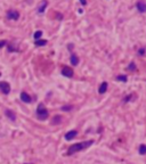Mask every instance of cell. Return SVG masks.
<instances>
[{"instance_id": "6da1fadb", "label": "cell", "mask_w": 146, "mask_h": 164, "mask_svg": "<svg viewBox=\"0 0 146 164\" xmlns=\"http://www.w3.org/2000/svg\"><path fill=\"white\" fill-rule=\"evenodd\" d=\"M92 144H94V140H87V141H81V143L74 144V145H72V146L69 147L66 155L70 156V155H73V154H75V153H78V152H81V150H83V149L90 147Z\"/></svg>"}, {"instance_id": "4fadbf2b", "label": "cell", "mask_w": 146, "mask_h": 164, "mask_svg": "<svg viewBox=\"0 0 146 164\" xmlns=\"http://www.w3.org/2000/svg\"><path fill=\"white\" fill-rule=\"evenodd\" d=\"M63 121V117L61 116V115H56V116L53 117V124H60V123H62Z\"/></svg>"}, {"instance_id": "52a82bcc", "label": "cell", "mask_w": 146, "mask_h": 164, "mask_svg": "<svg viewBox=\"0 0 146 164\" xmlns=\"http://www.w3.org/2000/svg\"><path fill=\"white\" fill-rule=\"evenodd\" d=\"M77 134H78L77 130H71V131H69V132H66L65 133V139L67 141H70V140H72L73 138L77 137Z\"/></svg>"}, {"instance_id": "7a4b0ae2", "label": "cell", "mask_w": 146, "mask_h": 164, "mask_svg": "<svg viewBox=\"0 0 146 164\" xmlns=\"http://www.w3.org/2000/svg\"><path fill=\"white\" fill-rule=\"evenodd\" d=\"M37 116H38L39 120H46L48 117V110L42 103H40V104L38 105V108H37Z\"/></svg>"}, {"instance_id": "603a6c76", "label": "cell", "mask_w": 146, "mask_h": 164, "mask_svg": "<svg viewBox=\"0 0 146 164\" xmlns=\"http://www.w3.org/2000/svg\"><path fill=\"white\" fill-rule=\"evenodd\" d=\"M80 2L82 3L83 6H84V5H87V1H86V0H80Z\"/></svg>"}, {"instance_id": "8fae6325", "label": "cell", "mask_w": 146, "mask_h": 164, "mask_svg": "<svg viewBox=\"0 0 146 164\" xmlns=\"http://www.w3.org/2000/svg\"><path fill=\"white\" fill-rule=\"evenodd\" d=\"M21 100H23L24 103H31V100H32V99H31V97H30V95H27L26 92H22L21 93Z\"/></svg>"}, {"instance_id": "d4e9b609", "label": "cell", "mask_w": 146, "mask_h": 164, "mask_svg": "<svg viewBox=\"0 0 146 164\" xmlns=\"http://www.w3.org/2000/svg\"><path fill=\"white\" fill-rule=\"evenodd\" d=\"M0 75H1V73H0Z\"/></svg>"}, {"instance_id": "e0dca14e", "label": "cell", "mask_w": 146, "mask_h": 164, "mask_svg": "<svg viewBox=\"0 0 146 164\" xmlns=\"http://www.w3.org/2000/svg\"><path fill=\"white\" fill-rule=\"evenodd\" d=\"M41 36H42V32L41 31H37L36 33H34V36H33V38L36 40H39L40 38H41Z\"/></svg>"}, {"instance_id": "9a60e30c", "label": "cell", "mask_w": 146, "mask_h": 164, "mask_svg": "<svg viewBox=\"0 0 146 164\" xmlns=\"http://www.w3.org/2000/svg\"><path fill=\"white\" fill-rule=\"evenodd\" d=\"M47 45V40H36V46L38 47H41V46H46Z\"/></svg>"}, {"instance_id": "5bb4252c", "label": "cell", "mask_w": 146, "mask_h": 164, "mask_svg": "<svg viewBox=\"0 0 146 164\" xmlns=\"http://www.w3.org/2000/svg\"><path fill=\"white\" fill-rule=\"evenodd\" d=\"M138 152H139L140 155H145V154H146V145H145V144H142V145H140Z\"/></svg>"}, {"instance_id": "9c48e42d", "label": "cell", "mask_w": 146, "mask_h": 164, "mask_svg": "<svg viewBox=\"0 0 146 164\" xmlns=\"http://www.w3.org/2000/svg\"><path fill=\"white\" fill-rule=\"evenodd\" d=\"M5 114H6L7 117H9V119L12 120L13 122H14V121L16 120V114L14 113L12 109H6V110H5Z\"/></svg>"}, {"instance_id": "44dd1931", "label": "cell", "mask_w": 146, "mask_h": 164, "mask_svg": "<svg viewBox=\"0 0 146 164\" xmlns=\"http://www.w3.org/2000/svg\"><path fill=\"white\" fill-rule=\"evenodd\" d=\"M6 40H1V41H0V49H1V48L3 47V46H6Z\"/></svg>"}, {"instance_id": "30bf717a", "label": "cell", "mask_w": 146, "mask_h": 164, "mask_svg": "<svg viewBox=\"0 0 146 164\" xmlns=\"http://www.w3.org/2000/svg\"><path fill=\"white\" fill-rule=\"evenodd\" d=\"M107 82H102V84L99 86V89H98V92L101 93V95H103V93L106 92V90H107Z\"/></svg>"}, {"instance_id": "5b68a950", "label": "cell", "mask_w": 146, "mask_h": 164, "mask_svg": "<svg viewBox=\"0 0 146 164\" xmlns=\"http://www.w3.org/2000/svg\"><path fill=\"white\" fill-rule=\"evenodd\" d=\"M62 74L64 75V76H66V78H72L73 74H74V72H73V70H72L71 67H69V66H64L62 69Z\"/></svg>"}, {"instance_id": "7402d4cb", "label": "cell", "mask_w": 146, "mask_h": 164, "mask_svg": "<svg viewBox=\"0 0 146 164\" xmlns=\"http://www.w3.org/2000/svg\"><path fill=\"white\" fill-rule=\"evenodd\" d=\"M138 54H139L140 56H142V55H144V54H145V49H144V48L139 49V50H138Z\"/></svg>"}, {"instance_id": "7c38bea8", "label": "cell", "mask_w": 146, "mask_h": 164, "mask_svg": "<svg viewBox=\"0 0 146 164\" xmlns=\"http://www.w3.org/2000/svg\"><path fill=\"white\" fill-rule=\"evenodd\" d=\"M70 60H71V64L73 66H77L78 64H79V58H78L77 55H72L71 58H70Z\"/></svg>"}, {"instance_id": "ac0fdd59", "label": "cell", "mask_w": 146, "mask_h": 164, "mask_svg": "<svg viewBox=\"0 0 146 164\" xmlns=\"http://www.w3.org/2000/svg\"><path fill=\"white\" fill-rule=\"evenodd\" d=\"M71 109H73V106H71V105H65L62 107V110H64V112H69Z\"/></svg>"}, {"instance_id": "d6986e66", "label": "cell", "mask_w": 146, "mask_h": 164, "mask_svg": "<svg viewBox=\"0 0 146 164\" xmlns=\"http://www.w3.org/2000/svg\"><path fill=\"white\" fill-rule=\"evenodd\" d=\"M128 70L129 71H136V65H135V63H130V64H129Z\"/></svg>"}, {"instance_id": "277c9868", "label": "cell", "mask_w": 146, "mask_h": 164, "mask_svg": "<svg viewBox=\"0 0 146 164\" xmlns=\"http://www.w3.org/2000/svg\"><path fill=\"white\" fill-rule=\"evenodd\" d=\"M7 17H8L9 19L16 21V19L20 18V13H18L17 10H15V9H10L9 12H7Z\"/></svg>"}, {"instance_id": "2e32d148", "label": "cell", "mask_w": 146, "mask_h": 164, "mask_svg": "<svg viewBox=\"0 0 146 164\" xmlns=\"http://www.w3.org/2000/svg\"><path fill=\"white\" fill-rule=\"evenodd\" d=\"M116 80L121 81V82H127V81H128V78H127V75H118V76H116Z\"/></svg>"}, {"instance_id": "8992f818", "label": "cell", "mask_w": 146, "mask_h": 164, "mask_svg": "<svg viewBox=\"0 0 146 164\" xmlns=\"http://www.w3.org/2000/svg\"><path fill=\"white\" fill-rule=\"evenodd\" d=\"M136 7H137L138 12L146 13V1L145 0H139V1L136 3Z\"/></svg>"}, {"instance_id": "cb8c5ba5", "label": "cell", "mask_w": 146, "mask_h": 164, "mask_svg": "<svg viewBox=\"0 0 146 164\" xmlns=\"http://www.w3.org/2000/svg\"><path fill=\"white\" fill-rule=\"evenodd\" d=\"M26 164H32V163H26Z\"/></svg>"}, {"instance_id": "ffe728a7", "label": "cell", "mask_w": 146, "mask_h": 164, "mask_svg": "<svg viewBox=\"0 0 146 164\" xmlns=\"http://www.w3.org/2000/svg\"><path fill=\"white\" fill-rule=\"evenodd\" d=\"M131 98H132V95H129V96H127V97H125V98H123V102L127 103V102H129Z\"/></svg>"}, {"instance_id": "ba28073f", "label": "cell", "mask_w": 146, "mask_h": 164, "mask_svg": "<svg viewBox=\"0 0 146 164\" xmlns=\"http://www.w3.org/2000/svg\"><path fill=\"white\" fill-rule=\"evenodd\" d=\"M47 6H48V1L47 0H42L41 2H40V5L38 6V13L42 14V13L45 12V9H46Z\"/></svg>"}, {"instance_id": "3957f363", "label": "cell", "mask_w": 146, "mask_h": 164, "mask_svg": "<svg viewBox=\"0 0 146 164\" xmlns=\"http://www.w3.org/2000/svg\"><path fill=\"white\" fill-rule=\"evenodd\" d=\"M0 90H1L5 95H8V93L10 92V86H9V83H7L6 81H1V82H0Z\"/></svg>"}]
</instances>
